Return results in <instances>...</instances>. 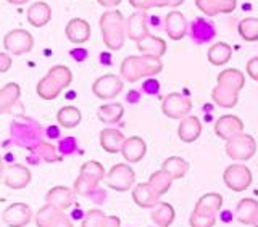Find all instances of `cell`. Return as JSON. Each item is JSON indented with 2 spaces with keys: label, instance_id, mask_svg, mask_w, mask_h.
<instances>
[{
  "label": "cell",
  "instance_id": "16",
  "mask_svg": "<svg viewBox=\"0 0 258 227\" xmlns=\"http://www.w3.org/2000/svg\"><path fill=\"white\" fill-rule=\"evenodd\" d=\"M126 36L139 42L149 36V26H147V13L145 12H136L126 20Z\"/></svg>",
  "mask_w": 258,
  "mask_h": 227
},
{
  "label": "cell",
  "instance_id": "24",
  "mask_svg": "<svg viewBox=\"0 0 258 227\" xmlns=\"http://www.w3.org/2000/svg\"><path fill=\"white\" fill-rule=\"evenodd\" d=\"M137 48L142 55L155 56V58H161L166 53V42L161 37L149 34L145 39L137 42Z\"/></svg>",
  "mask_w": 258,
  "mask_h": 227
},
{
  "label": "cell",
  "instance_id": "31",
  "mask_svg": "<svg viewBox=\"0 0 258 227\" xmlns=\"http://www.w3.org/2000/svg\"><path fill=\"white\" fill-rule=\"evenodd\" d=\"M221 206H223V197L220 195V193H207V195L199 198L196 208H194V211L216 216V213L220 211Z\"/></svg>",
  "mask_w": 258,
  "mask_h": 227
},
{
  "label": "cell",
  "instance_id": "41",
  "mask_svg": "<svg viewBox=\"0 0 258 227\" xmlns=\"http://www.w3.org/2000/svg\"><path fill=\"white\" fill-rule=\"evenodd\" d=\"M189 224H190V227H213L216 224V216L192 211Z\"/></svg>",
  "mask_w": 258,
  "mask_h": 227
},
{
  "label": "cell",
  "instance_id": "17",
  "mask_svg": "<svg viewBox=\"0 0 258 227\" xmlns=\"http://www.w3.org/2000/svg\"><path fill=\"white\" fill-rule=\"evenodd\" d=\"M133 200L139 208H155L160 203V195L149 182L137 184L133 190Z\"/></svg>",
  "mask_w": 258,
  "mask_h": 227
},
{
  "label": "cell",
  "instance_id": "22",
  "mask_svg": "<svg viewBox=\"0 0 258 227\" xmlns=\"http://www.w3.org/2000/svg\"><path fill=\"white\" fill-rule=\"evenodd\" d=\"M126 139L118 129H103L100 132V147L107 153H121Z\"/></svg>",
  "mask_w": 258,
  "mask_h": 227
},
{
  "label": "cell",
  "instance_id": "19",
  "mask_svg": "<svg viewBox=\"0 0 258 227\" xmlns=\"http://www.w3.org/2000/svg\"><path fill=\"white\" fill-rule=\"evenodd\" d=\"M199 10L207 16L220 13H232L237 7V0H196Z\"/></svg>",
  "mask_w": 258,
  "mask_h": 227
},
{
  "label": "cell",
  "instance_id": "7",
  "mask_svg": "<svg viewBox=\"0 0 258 227\" xmlns=\"http://www.w3.org/2000/svg\"><path fill=\"white\" fill-rule=\"evenodd\" d=\"M136 182V173L134 169L124 165V163H118L115 165L107 176V185L110 189L116 190V192H126L133 187V184Z\"/></svg>",
  "mask_w": 258,
  "mask_h": 227
},
{
  "label": "cell",
  "instance_id": "15",
  "mask_svg": "<svg viewBox=\"0 0 258 227\" xmlns=\"http://www.w3.org/2000/svg\"><path fill=\"white\" fill-rule=\"evenodd\" d=\"M75 195H76L75 190L63 187V185H56V187L47 192L45 203L52 205L53 208L60 209V211H64V209L71 208V205L75 203Z\"/></svg>",
  "mask_w": 258,
  "mask_h": 227
},
{
  "label": "cell",
  "instance_id": "38",
  "mask_svg": "<svg viewBox=\"0 0 258 227\" xmlns=\"http://www.w3.org/2000/svg\"><path fill=\"white\" fill-rule=\"evenodd\" d=\"M239 36L247 42H256L258 40V18H244L237 26Z\"/></svg>",
  "mask_w": 258,
  "mask_h": 227
},
{
  "label": "cell",
  "instance_id": "35",
  "mask_svg": "<svg viewBox=\"0 0 258 227\" xmlns=\"http://www.w3.org/2000/svg\"><path fill=\"white\" fill-rule=\"evenodd\" d=\"M81 119H83V115H81V111L76 107H73V105L60 108L58 115H56V121H58V124L64 129L76 127L81 123Z\"/></svg>",
  "mask_w": 258,
  "mask_h": 227
},
{
  "label": "cell",
  "instance_id": "4",
  "mask_svg": "<svg viewBox=\"0 0 258 227\" xmlns=\"http://www.w3.org/2000/svg\"><path fill=\"white\" fill-rule=\"evenodd\" d=\"M71 81H73V74L70 68L63 66V64H56V66L48 69L47 76H44L39 81L37 95L44 100H53L61 94L63 89L70 87Z\"/></svg>",
  "mask_w": 258,
  "mask_h": 227
},
{
  "label": "cell",
  "instance_id": "21",
  "mask_svg": "<svg viewBox=\"0 0 258 227\" xmlns=\"http://www.w3.org/2000/svg\"><path fill=\"white\" fill-rule=\"evenodd\" d=\"M147 153V143L142 140L141 137L133 135L126 139L123 150H121V155L127 161V163H139V161L145 157Z\"/></svg>",
  "mask_w": 258,
  "mask_h": 227
},
{
  "label": "cell",
  "instance_id": "55",
  "mask_svg": "<svg viewBox=\"0 0 258 227\" xmlns=\"http://www.w3.org/2000/svg\"><path fill=\"white\" fill-rule=\"evenodd\" d=\"M253 227H258V214H256V217H255V221H253Z\"/></svg>",
  "mask_w": 258,
  "mask_h": 227
},
{
  "label": "cell",
  "instance_id": "2",
  "mask_svg": "<svg viewBox=\"0 0 258 227\" xmlns=\"http://www.w3.org/2000/svg\"><path fill=\"white\" fill-rule=\"evenodd\" d=\"M163 71V63L160 58L149 55H133L121 63L119 74L127 83H137L142 78H153Z\"/></svg>",
  "mask_w": 258,
  "mask_h": 227
},
{
  "label": "cell",
  "instance_id": "49",
  "mask_svg": "<svg viewBox=\"0 0 258 227\" xmlns=\"http://www.w3.org/2000/svg\"><path fill=\"white\" fill-rule=\"evenodd\" d=\"M129 4H131L134 8H137V10L141 12H147V0H129Z\"/></svg>",
  "mask_w": 258,
  "mask_h": 227
},
{
  "label": "cell",
  "instance_id": "9",
  "mask_svg": "<svg viewBox=\"0 0 258 227\" xmlns=\"http://www.w3.org/2000/svg\"><path fill=\"white\" fill-rule=\"evenodd\" d=\"M223 179L232 192H244L252 184V173L245 165H231L226 168Z\"/></svg>",
  "mask_w": 258,
  "mask_h": 227
},
{
  "label": "cell",
  "instance_id": "20",
  "mask_svg": "<svg viewBox=\"0 0 258 227\" xmlns=\"http://www.w3.org/2000/svg\"><path fill=\"white\" fill-rule=\"evenodd\" d=\"M64 34L73 44H84L91 37V24L83 18H73L67 24Z\"/></svg>",
  "mask_w": 258,
  "mask_h": 227
},
{
  "label": "cell",
  "instance_id": "11",
  "mask_svg": "<svg viewBox=\"0 0 258 227\" xmlns=\"http://www.w3.org/2000/svg\"><path fill=\"white\" fill-rule=\"evenodd\" d=\"M123 91V81L116 74H105L92 84V92L100 100H111Z\"/></svg>",
  "mask_w": 258,
  "mask_h": 227
},
{
  "label": "cell",
  "instance_id": "8",
  "mask_svg": "<svg viewBox=\"0 0 258 227\" xmlns=\"http://www.w3.org/2000/svg\"><path fill=\"white\" fill-rule=\"evenodd\" d=\"M4 47L12 55H23L32 50L34 39H32L31 32H28L26 29H13L5 34Z\"/></svg>",
  "mask_w": 258,
  "mask_h": 227
},
{
  "label": "cell",
  "instance_id": "45",
  "mask_svg": "<svg viewBox=\"0 0 258 227\" xmlns=\"http://www.w3.org/2000/svg\"><path fill=\"white\" fill-rule=\"evenodd\" d=\"M247 74L258 83V56H255V58L247 63Z\"/></svg>",
  "mask_w": 258,
  "mask_h": 227
},
{
  "label": "cell",
  "instance_id": "12",
  "mask_svg": "<svg viewBox=\"0 0 258 227\" xmlns=\"http://www.w3.org/2000/svg\"><path fill=\"white\" fill-rule=\"evenodd\" d=\"M4 184L13 190H21L31 182V171L23 165H10L2 169Z\"/></svg>",
  "mask_w": 258,
  "mask_h": 227
},
{
  "label": "cell",
  "instance_id": "30",
  "mask_svg": "<svg viewBox=\"0 0 258 227\" xmlns=\"http://www.w3.org/2000/svg\"><path fill=\"white\" fill-rule=\"evenodd\" d=\"M123 115H124V108H123V105L118 102L100 105L99 111H97V116H99V119L105 124L118 123V121L123 118Z\"/></svg>",
  "mask_w": 258,
  "mask_h": 227
},
{
  "label": "cell",
  "instance_id": "44",
  "mask_svg": "<svg viewBox=\"0 0 258 227\" xmlns=\"http://www.w3.org/2000/svg\"><path fill=\"white\" fill-rule=\"evenodd\" d=\"M76 148H78V145H76V140L73 139V137H67V139H63L60 142V152L63 153V155H71Z\"/></svg>",
  "mask_w": 258,
  "mask_h": 227
},
{
  "label": "cell",
  "instance_id": "48",
  "mask_svg": "<svg viewBox=\"0 0 258 227\" xmlns=\"http://www.w3.org/2000/svg\"><path fill=\"white\" fill-rule=\"evenodd\" d=\"M161 7H169V0H147V8H161Z\"/></svg>",
  "mask_w": 258,
  "mask_h": 227
},
{
  "label": "cell",
  "instance_id": "1",
  "mask_svg": "<svg viewBox=\"0 0 258 227\" xmlns=\"http://www.w3.org/2000/svg\"><path fill=\"white\" fill-rule=\"evenodd\" d=\"M216 87L212 92L213 102L221 108H234L239 102V92L245 86V76L239 69H224L218 74Z\"/></svg>",
  "mask_w": 258,
  "mask_h": 227
},
{
  "label": "cell",
  "instance_id": "5",
  "mask_svg": "<svg viewBox=\"0 0 258 227\" xmlns=\"http://www.w3.org/2000/svg\"><path fill=\"white\" fill-rule=\"evenodd\" d=\"M256 152V142L252 135L248 134H237L236 137H232L231 140L226 143V153L228 157L237 161H247L250 160Z\"/></svg>",
  "mask_w": 258,
  "mask_h": 227
},
{
  "label": "cell",
  "instance_id": "40",
  "mask_svg": "<svg viewBox=\"0 0 258 227\" xmlns=\"http://www.w3.org/2000/svg\"><path fill=\"white\" fill-rule=\"evenodd\" d=\"M75 192L78 195H83V197H92L95 200L97 193H102V190L99 189V185H94L89 181H86L84 177H78L76 182H75Z\"/></svg>",
  "mask_w": 258,
  "mask_h": 227
},
{
  "label": "cell",
  "instance_id": "18",
  "mask_svg": "<svg viewBox=\"0 0 258 227\" xmlns=\"http://www.w3.org/2000/svg\"><path fill=\"white\" fill-rule=\"evenodd\" d=\"M165 31L171 40H181L187 34V20L181 12H169L165 21Z\"/></svg>",
  "mask_w": 258,
  "mask_h": 227
},
{
  "label": "cell",
  "instance_id": "25",
  "mask_svg": "<svg viewBox=\"0 0 258 227\" xmlns=\"http://www.w3.org/2000/svg\"><path fill=\"white\" fill-rule=\"evenodd\" d=\"M52 18V8L45 2H36L29 7L28 10V21L31 26L42 28Z\"/></svg>",
  "mask_w": 258,
  "mask_h": 227
},
{
  "label": "cell",
  "instance_id": "53",
  "mask_svg": "<svg viewBox=\"0 0 258 227\" xmlns=\"http://www.w3.org/2000/svg\"><path fill=\"white\" fill-rule=\"evenodd\" d=\"M182 4H184V0H169V7H173V8L179 7Z\"/></svg>",
  "mask_w": 258,
  "mask_h": 227
},
{
  "label": "cell",
  "instance_id": "28",
  "mask_svg": "<svg viewBox=\"0 0 258 227\" xmlns=\"http://www.w3.org/2000/svg\"><path fill=\"white\" fill-rule=\"evenodd\" d=\"M190 34L197 44H205L215 37V26H213V23H208L204 18H197L192 23Z\"/></svg>",
  "mask_w": 258,
  "mask_h": 227
},
{
  "label": "cell",
  "instance_id": "6",
  "mask_svg": "<svg viewBox=\"0 0 258 227\" xmlns=\"http://www.w3.org/2000/svg\"><path fill=\"white\" fill-rule=\"evenodd\" d=\"M161 110H163L165 116L171 119H184L190 115L192 102L179 92H171L163 99Z\"/></svg>",
  "mask_w": 258,
  "mask_h": 227
},
{
  "label": "cell",
  "instance_id": "13",
  "mask_svg": "<svg viewBox=\"0 0 258 227\" xmlns=\"http://www.w3.org/2000/svg\"><path fill=\"white\" fill-rule=\"evenodd\" d=\"M2 219L8 227H24L32 219V211L29 205L24 203H13L5 208Z\"/></svg>",
  "mask_w": 258,
  "mask_h": 227
},
{
  "label": "cell",
  "instance_id": "36",
  "mask_svg": "<svg viewBox=\"0 0 258 227\" xmlns=\"http://www.w3.org/2000/svg\"><path fill=\"white\" fill-rule=\"evenodd\" d=\"M161 169H165V171H168L169 174H171L173 179H182V177L189 171V163L179 157H169L168 160L163 161Z\"/></svg>",
  "mask_w": 258,
  "mask_h": 227
},
{
  "label": "cell",
  "instance_id": "46",
  "mask_svg": "<svg viewBox=\"0 0 258 227\" xmlns=\"http://www.w3.org/2000/svg\"><path fill=\"white\" fill-rule=\"evenodd\" d=\"M12 68V56L7 52L0 53V72H7Z\"/></svg>",
  "mask_w": 258,
  "mask_h": 227
},
{
  "label": "cell",
  "instance_id": "26",
  "mask_svg": "<svg viewBox=\"0 0 258 227\" xmlns=\"http://www.w3.org/2000/svg\"><path fill=\"white\" fill-rule=\"evenodd\" d=\"M258 214V201L253 198H242L236 208V217L240 224L253 225V221Z\"/></svg>",
  "mask_w": 258,
  "mask_h": 227
},
{
  "label": "cell",
  "instance_id": "34",
  "mask_svg": "<svg viewBox=\"0 0 258 227\" xmlns=\"http://www.w3.org/2000/svg\"><path fill=\"white\" fill-rule=\"evenodd\" d=\"M79 176L84 177L86 181H89L94 185H99L100 181L105 179V169L99 161H86V163L81 166Z\"/></svg>",
  "mask_w": 258,
  "mask_h": 227
},
{
  "label": "cell",
  "instance_id": "29",
  "mask_svg": "<svg viewBox=\"0 0 258 227\" xmlns=\"http://www.w3.org/2000/svg\"><path fill=\"white\" fill-rule=\"evenodd\" d=\"M152 221L155 222L158 227H169L173 224L174 217H176V213H174V208L169 205V203H165V201H160L158 206L152 208Z\"/></svg>",
  "mask_w": 258,
  "mask_h": 227
},
{
  "label": "cell",
  "instance_id": "39",
  "mask_svg": "<svg viewBox=\"0 0 258 227\" xmlns=\"http://www.w3.org/2000/svg\"><path fill=\"white\" fill-rule=\"evenodd\" d=\"M31 152L34 153L39 160H44V161H47V163H55V161L61 160L60 155H56V148L53 147V145L48 143V142H44V140L36 143L34 147L31 148Z\"/></svg>",
  "mask_w": 258,
  "mask_h": 227
},
{
  "label": "cell",
  "instance_id": "33",
  "mask_svg": "<svg viewBox=\"0 0 258 227\" xmlns=\"http://www.w3.org/2000/svg\"><path fill=\"white\" fill-rule=\"evenodd\" d=\"M232 56V48L226 42H218L208 50V61L215 66H223Z\"/></svg>",
  "mask_w": 258,
  "mask_h": 227
},
{
  "label": "cell",
  "instance_id": "10",
  "mask_svg": "<svg viewBox=\"0 0 258 227\" xmlns=\"http://www.w3.org/2000/svg\"><path fill=\"white\" fill-rule=\"evenodd\" d=\"M12 134L15 135V139L18 143L26 145V147L31 150L36 143L40 142V137H37V134L40 135V129L39 126L31 119H18L16 123L12 124Z\"/></svg>",
  "mask_w": 258,
  "mask_h": 227
},
{
  "label": "cell",
  "instance_id": "50",
  "mask_svg": "<svg viewBox=\"0 0 258 227\" xmlns=\"http://www.w3.org/2000/svg\"><path fill=\"white\" fill-rule=\"evenodd\" d=\"M71 56H73V58H76L78 61L86 60L87 58V50H86V48H76V50L71 52Z\"/></svg>",
  "mask_w": 258,
  "mask_h": 227
},
{
  "label": "cell",
  "instance_id": "54",
  "mask_svg": "<svg viewBox=\"0 0 258 227\" xmlns=\"http://www.w3.org/2000/svg\"><path fill=\"white\" fill-rule=\"evenodd\" d=\"M8 4H12V5H23V4H26L29 2V0H7Z\"/></svg>",
  "mask_w": 258,
  "mask_h": 227
},
{
  "label": "cell",
  "instance_id": "14",
  "mask_svg": "<svg viewBox=\"0 0 258 227\" xmlns=\"http://www.w3.org/2000/svg\"><path fill=\"white\" fill-rule=\"evenodd\" d=\"M242 131H244V123H242L240 118L234 115H224L215 124V134L226 142L231 140L237 134H242Z\"/></svg>",
  "mask_w": 258,
  "mask_h": 227
},
{
  "label": "cell",
  "instance_id": "52",
  "mask_svg": "<svg viewBox=\"0 0 258 227\" xmlns=\"http://www.w3.org/2000/svg\"><path fill=\"white\" fill-rule=\"evenodd\" d=\"M47 134H48V137H52V139H56V137H60V129L56 126H50V127H48Z\"/></svg>",
  "mask_w": 258,
  "mask_h": 227
},
{
  "label": "cell",
  "instance_id": "3",
  "mask_svg": "<svg viewBox=\"0 0 258 227\" xmlns=\"http://www.w3.org/2000/svg\"><path fill=\"white\" fill-rule=\"evenodd\" d=\"M100 31L103 44L107 45L110 50H119L124 45L126 40V20L121 12L110 10L105 12L100 16Z\"/></svg>",
  "mask_w": 258,
  "mask_h": 227
},
{
  "label": "cell",
  "instance_id": "43",
  "mask_svg": "<svg viewBox=\"0 0 258 227\" xmlns=\"http://www.w3.org/2000/svg\"><path fill=\"white\" fill-rule=\"evenodd\" d=\"M44 227H73V222L63 214V211H60L58 214H55Z\"/></svg>",
  "mask_w": 258,
  "mask_h": 227
},
{
  "label": "cell",
  "instance_id": "51",
  "mask_svg": "<svg viewBox=\"0 0 258 227\" xmlns=\"http://www.w3.org/2000/svg\"><path fill=\"white\" fill-rule=\"evenodd\" d=\"M97 4L105 7V8H113L121 4V0H97Z\"/></svg>",
  "mask_w": 258,
  "mask_h": 227
},
{
  "label": "cell",
  "instance_id": "23",
  "mask_svg": "<svg viewBox=\"0 0 258 227\" xmlns=\"http://www.w3.org/2000/svg\"><path fill=\"white\" fill-rule=\"evenodd\" d=\"M202 134V123L197 116H187L181 119V124L177 127V135L184 143H190L197 140Z\"/></svg>",
  "mask_w": 258,
  "mask_h": 227
},
{
  "label": "cell",
  "instance_id": "42",
  "mask_svg": "<svg viewBox=\"0 0 258 227\" xmlns=\"http://www.w3.org/2000/svg\"><path fill=\"white\" fill-rule=\"evenodd\" d=\"M58 213H60V209L53 208L52 205H45L44 208H40L39 213L36 214V224H37V227H44L55 214H58Z\"/></svg>",
  "mask_w": 258,
  "mask_h": 227
},
{
  "label": "cell",
  "instance_id": "32",
  "mask_svg": "<svg viewBox=\"0 0 258 227\" xmlns=\"http://www.w3.org/2000/svg\"><path fill=\"white\" fill-rule=\"evenodd\" d=\"M20 95H21V89L18 84L15 83L5 84L2 91H0V111L7 113L15 103H18Z\"/></svg>",
  "mask_w": 258,
  "mask_h": 227
},
{
  "label": "cell",
  "instance_id": "37",
  "mask_svg": "<svg viewBox=\"0 0 258 227\" xmlns=\"http://www.w3.org/2000/svg\"><path fill=\"white\" fill-rule=\"evenodd\" d=\"M173 176L169 174L168 171H165V169H160V171L157 173H153L150 176V179H149V184L152 185L153 189H155V192L158 193V195H165V193L169 190V187H171V184H173Z\"/></svg>",
  "mask_w": 258,
  "mask_h": 227
},
{
  "label": "cell",
  "instance_id": "27",
  "mask_svg": "<svg viewBox=\"0 0 258 227\" xmlns=\"http://www.w3.org/2000/svg\"><path fill=\"white\" fill-rule=\"evenodd\" d=\"M121 221L116 216H105L100 209H91L83 219V227H119Z\"/></svg>",
  "mask_w": 258,
  "mask_h": 227
},
{
  "label": "cell",
  "instance_id": "47",
  "mask_svg": "<svg viewBox=\"0 0 258 227\" xmlns=\"http://www.w3.org/2000/svg\"><path fill=\"white\" fill-rule=\"evenodd\" d=\"M158 81L157 79H153V78H149L147 81L144 83V91L147 92V94H157L158 92Z\"/></svg>",
  "mask_w": 258,
  "mask_h": 227
}]
</instances>
